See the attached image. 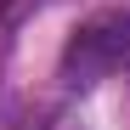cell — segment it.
<instances>
[{"instance_id":"6da1fadb","label":"cell","mask_w":130,"mask_h":130,"mask_svg":"<svg viewBox=\"0 0 130 130\" xmlns=\"http://www.w3.org/2000/svg\"><path fill=\"white\" fill-rule=\"evenodd\" d=\"M113 68H130V11H96L91 23L74 28L68 51H62V79L91 91Z\"/></svg>"}]
</instances>
